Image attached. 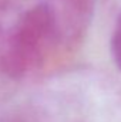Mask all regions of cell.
Instances as JSON below:
<instances>
[{"instance_id": "cell-3", "label": "cell", "mask_w": 121, "mask_h": 122, "mask_svg": "<svg viewBox=\"0 0 121 122\" xmlns=\"http://www.w3.org/2000/svg\"><path fill=\"white\" fill-rule=\"evenodd\" d=\"M114 31L121 33V13L118 14V17H117V20H116V29H114Z\"/></svg>"}, {"instance_id": "cell-1", "label": "cell", "mask_w": 121, "mask_h": 122, "mask_svg": "<svg viewBox=\"0 0 121 122\" xmlns=\"http://www.w3.org/2000/svg\"><path fill=\"white\" fill-rule=\"evenodd\" d=\"M91 17L90 0H0V71L22 80L77 44Z\"/></svg>"}, {"instance_id": "cell-2", "label": "cell", "mask_w": 121, "mask_h": 122, "mask_svg": "<svg viewBox=\"0 0 121 122\" xmlns=\"http://www.w3.org/2000/svg\"><path fill=\"white\" fill-rule=\"evenodd\" d=\"M110 53L114 64L121 71V33L113 31L111 38H110Z\"/></svg>"}]
</instances>
